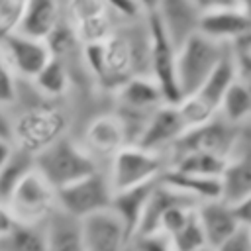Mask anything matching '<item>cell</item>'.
<instances>
[{"mask_svg":"<svg viewBox=\"0 0 251 251\" xmlns=\"http://www.w3.org/2000/svg\"><path fill=\"white\" fill-rule=\"evenodd\" d=\"M33 169L55 188H65L102 167L92 159V155L69 135H63L53 145L43 149L33 157Z\"/></svg>","mask_w":251,"mask_h":251,"instance_id":"1","label":"cell"},{"mask_svg":"<svg viewBox=\"0 0 251 251\" xmlns=\"http://www.w3.org/2000/svg\"><path fill=\"white\" fill-rule=\"evenodd\" d=\"M69 118L57 106H33L12 120L10 141L16 149L35 157L67 135Z\"/></svg>","mask_w":251,"mask_h":251,"instance_id":"2","label":"cell"},{"mask_svg":"<svg viewBox=\"0 0 251 251\" xmlns=\"http://www.w3.org/2000/svg\"><path fill=\"white\" fill-rule=\"evenodd\" d=\"M167 157L145 151L137 145H124L106 165V176L114 192L149 184L167 171Z\"/></svg>","mask_w":251,"mask_h":251,"instance_id":"3","label":"cell"},{"mask_svg":"<svg viewBox=\"0 0 251 251\" xmlns=\"http://www.w3.org/2000/svg\"><path fill=\"white\" fill-rule=\"evenodd\" d=\"M226 47L227 45L196 33L176 49V84L182 98L200 90L216 63L222 59Z\"/></svg>","mask_w":251,"mask_h":251,"instance_id":"4","label":"cell"},{"mask_svg":"<svg viewBox=\"0 0 251 251\" xmlns=\"http://www.w3.org/2000/svg\"><path fill=\"white\" fill-rule=\"evenodd\" d=\"M147 29V73L157 82L167 104H176L182 96L176 84V47L161 27L155 14L145 18Z\"/></svg>","mask_w":251,"mask_h":251,"instance_id":"5","label":"cell"},{"mask_svg":"<svg viewBox=\"0 0 251 251\" xmlns=\"http://www.w3.org/2000/svg\"><path fill=\"white\" fill-rule=\"evenodd\" d=\"M6 206L16 224L43 226L57 210V190L33 169L16 186Z\"/></svg>","mask_w":251,"mask_h":251,"instance_id":"6","label":"cell"},{"mask_svg":"<svg viewBox=\"0 0 251 251\" xmlns=\"http://www.w3.org/2000/svg\"><path fill=\"white\" fill-rule=\"evenodd\" d=\"M114 190L106 176V171L100 169L65 188L57 190V208L75 220H86L94 214L110 210Z\"/></svg>","mask_w":251,"mask_h":251,"instance_id":"7","label":"cell"},{"mask_svg":"<svg viewBox=\"0 0 251 251\" xmlns=\"http://www.w3.org/2000/svg\"><path fill=\"white\" fill-rule=\"evenodd\" d=\"M241 129L243 127L231 126L226 120H222L220 116L212 118L204 126L186 129L180 135V139L165 155L167 157V165H169V159H173V157H176L180 153H190V151L212 153V155H218V157L227 159L229 153L233 151L239 135H241Z\"/></svg>","mask_w":251,"mask_h":251,"instance_id":"8","label":"cell"},{"mask_svg":"<svg viewBox=\"0 0 251 251\" xmlns=\"http://www.w3.org/2000/svg\"><path fill=\"white\" fill-rule=\"evenodd\" d=\"M0 51L10 65L16 78H24L27 82L33 80V76L49 63L51 49L47 41L35 39L24 33H12L0 41Z\"/></svg>","mask_w":251,"mask_h":251,"instance_id":"9","label":"cell"},{"mask_svg":"<svg viewBox=\"0 0 251 251\" xmlns=\"http://www.w3.org/2000/svg\"><path fill=\"white\" fill-rule=\"evenodd\" d=\"M184 131H186V127H184L175 104H163L149 116L135 145L145 151H151V153L167 155L169 149L180 139V135Z\"/></svg>","mask_w":251,"mask_h":251,"instance_id":"10","label":"cell"},{"mask_svg":"<svg viewBox=\"0 0 251 251\" xmlns=\"http://www.w3.org/2000/svg\"><path fill=\"white\" fill-rule=\"evenodd\" d=\"M80 145L92 155L98 165L100 161H110L124 145H127L120 118L116 114H100L92 118L84 127Z\"/></svg>","mask_w":251,"mask_h":251,"instance_id":"11","label":"cell"},{"mask_svg":"<svg viewBox=\"0 0 251 251\" xmlns=\"http://www.w3.org/2000/svg\"><path fill=\"white\" fill-rule=\"evenodd\" d=\"M220 182L222 200L227 204H233L239 198L251 194V137H247L245 129H241L233 151L226 159Z\"/></svg>","mask_w":251,"mask_h":251,"instance_id":"12","label":"cell"},{"mask_svg":"<svg viewBox=\"0 0 251 251\" xmlns=\"http://www.w3.org/2000/svg\"><path fill=\"white\" fill-rule=\"evenodd\" d=\"M155 16L176 49L198 33L202 20V12L192 0H159Z\"/></svg>","mask_w":251,"mask_h":251,"instance_id":"13","label":"cell"},{"mask_svg":"<svg viewBox=\"0 0 251 251\" xmlns=\"http://www.w3.org/2000/svg\"><path fill=\"white\" fill-rule=\"evenodd\" d=\"M84 251H127L129 237L112 210L82 220Z\"/></svg>","mask_w":251,"mask_h":251,"instance_id":"14","label":"cell"},{"mask_svg":"<svg viewBox=\"0 0 251 251\" xmlns=\"http://www.w3.org/2000/svg\"><path fill=\"white\" fill-rule=\"evenodd\" d=\"M102 47H104L102 76L98 82L116 92L127 78H131L135 75L131 45H129L127 35H124L120 29H116L106 41H102Z\"/></svg>","mask_w":251,"mask_h":251,"instance_id":"15","label":"cell"},{"mask_svg":"<svg viewBox=\"0 0 251 251\" xmlns=\"http://www.w3.org/2000/svg\"><path fill=\"white\" fill-rule=\"evenodd\" d=\"M249 31H251V20L245 14H241L237 8L202 14L198 27V33L222 45H233L239 39H243Z\"/></svg>","mask_w":251,"mask_h":251,"instance_id":"16","label":"cell"},{"mask_svg":"<svg viewBox=\"0 0 251 251\" xmlns=\"http://www.w3.org/2000/svg\"><path fill=\"white\" fill-rule=\"evenodd\" d=\"M116 100L120 110H129V112H141V114H151L159 106L167 104L163 98L161 88L151 76L139 75L127 78L118 90H116Z\"/></svg>","mask_w":251,"mask_h":251,"instance_id":"17","label":"cell"},{"mask_svg":"<svg viewBox=\"0 0 251 251\" xmlns=\"http://www.w3.org/2000/svg\"><path fill=\"white\" fill-rule=\"evenodd\" d=\"M196 216H198V222L202 226V231H204V237L210 249H216L220 243H224L231 233L239 229L233 218L231 206L224 202L222 198L198 204Z\"/></svg>","mask_w":251,"mask_h":251,"instance_id":"18","label":"cell"},{"mask_svg":"<svg viewBox=\"0 0 251 251\" xmlns=\"http://www.w3.org/2000/svg\"><path fill=\"white\" fill-rule=\"evenodd\" d=\"M155 184H157V180L149 182V184L135 186V188H127V190H122V192H114V196H112L110 210L122 222V226H124V229H126V233L129 237V243L133 241V237H135V233L139 229V224H141L149 194H151Z\"/></svg>","mask_w":251,"mask_h":251,"instance_id":"19","label":"cell"},{"mask_svg":"<svg viewBox=\"0 0 251 251\" xmlns=\"http://www.w3.org/2000/svg\"><path fill=\"white\" fill-rule=\"evenodd\" d=\"M45 251H84L82 222L67 216L59 208L43 224Z\"/></svg>","mask_w":251,"mask_h":251,"instance_id":"20","label":"cell"},{"mask_svg":"<svg viewBox=\"0 0 251 251\" xmlns=\"http://www.w3.org/2000/svg\"><path fill=\"white\" fill-rule=\"evenodd\" d=\"M61 20H63L61 0H27L20 33L45 41L61 24Z\"/></svg>","mask_w":251,"mask_h":251,"instance_id":"21","label":"cell"},{"mask_svg":"<svg viewBox=\"0 0 251 251\" xmlns=\"http://www.w3.org/2000/svg\"><path fill=\"white\" fill-rule=\"evenodd\" d=\"M161 182L188 196L196 204L222 198V182L216 176H200V175H188V173L167 169L161 175Z\"/></svg>","mask_w":251,"mask_h":251,"instance_id":"22","label":"cell"},{"mask_svg":"<svg viewBox=\"0 0 251 251\" xmlns=\"http://www.w3.org/2000/svg\"><path fill=\"white\" fill-rule=\"evenodd\" d=\"M239 80V73H237V63H235V55L231 45L226 47L222 59L216 63V67L212 69V73L208 75V78L204 80V84L200 86V90L196 92L202 100H206L216 112L218 106L224 98V94L227 92V88Z\"/></svg>","mask_w":251,"mask_h":251,"instance_id":"23","label":"cell"},{"mask_svg":"<svg viewBox=\"0 0 251 251\" xmlns=\"http://www.w3.org/2000/svg\"><path fill=\"white\" fill-rule=\"evenodd\" d=\"M35 92L47 100L63 98L71 88V75L63 59L51 57L49 63L31 80Z\"/></svg>","mask_w":251,"mask_h":251,"instance_id":"24","label":"cell"},{"mask_svg":"<svg viewBox=\"0 0 251 251\" xmlns=\"http://www.w3.org/2000/svg\"><path fill=\"white\" fill-rule=\"evenodd\" d=\"M218 116L237 127L251 122V92L241 80H235L227 88L218 106Z\"/></svg>","mask_w":251,"mask_h":251,"instance_id":"25","label":"cell"},{"mask_svg":"<svg viewBox=\"0 0 251 251\" xmlns=\"http://www.w3.org/2000/svg\"><path fill=\"white\" fill-rule=\"evenodd\" d=\"M226 167V159L212 155V153H202V151H190V153H180L173 159H169V167L178 173H188V175H200V176H222V171Z\"/></svg>","mask_w":251,"mask_h":251,"instance_id":"26","label":"cell"},{"mask_svg":"<svg viewBox=\"0 0 251 251\" xmlns=\"http://www.w3.org/2000/svg\"><path fill=\"white\" fill-rule=\"evenodd\" d=\"M0 251H45L43 226L14 224L0 235Z\"/></svg>","mask_w":251,"mask_h":251,"instance_id":"27","label":"cell"},{"mask_svg":"<svg viewBox=\"0 0 251 251\" xmlns=\"http://www.w3.org/2000/svg\"><path fill=\"white\" fill-rule=\"evenodd\" d=\"M33 171V157L16 149L12 151L10 159L0 167V202L6 204L16 186L22 182V178Z\"/></svg>","mask_w":251,"mask_h":251,"instance_id":"28","label":"cell"},{"mask_svg":"<svg viewBox=\"0 0 251 251\" xmlns=\"http://www.w3.org/2000/svg\"><path fill=\"white\" fill-rule=\"evenodd\" d=\"M182 124L186 129H192V127H198V126H204L208 124L212 118L218 116V112L206 102L202 100L198 94H190V96H184L180 98L176 104H175Z\"/></svg>","mask_w":251,"mask_h":251,"instance_id":"29","label":"cell"},{"mask_svg":"<svg viewBox=\"0 0 251 251\" xmlns=\"http://www.w3.org/2000/svg\"><path fill=\"white\" fill-rule=\"evenodd\" d=\"M167 241L171 243L173 251H200V249L208 247L204 231H202V226H200L198 216H196V208H194L192 216L186 220V224L176 233L167 237Z\"/></svg>","mask_w":251,"mask_h":251,"instance_id":"30","label":"cell"},{"mask_svg":"<svg viewBox=\"0 0 251 251\" xmlns=\"http://www.w3.org/2000/svg\"><path fill=\"white\" fill-rule=\"evenodd\" d=\"M27 0H0V41L20 31Z\"/></svg>","mask_w":251,"mask_h":251,"instance_id":"31","label":"cell"},{"mask_svg":"<svg viewBox=\"0 0 251 251\" xmlns=\"http://www.w3.org/2000/svg\"><path fill=\"white\" fill-rule=\"evenodd\" d=\"M18 98V78L14 76L10 65L0 51V110L12 106Z\"/></svg>","mask_w":251,"mask_h":251,"instance_id":"32","label":"cell"},{"mask_svg":"<svg viewBox=\"0 0 251 251\" xmlns=\"http://www.w3.org/2000/svg\"><path fill=\"white\" fill-rule=\"evenodd\" d=\"M108 12L114 20H124L127 24H137L145 20L147 16L141 12V8L135 4V0H104Z\"/></svg>","mask_w":251,"mask_h":251,"instance_id":"33","label":"cell"},{"mask_svg":"<svg viewBox=\"0 0 251 251\" xmlns=\"http://www.w3.org/2000/svg\"><path fill=\"white\" fill-rule=\"evenodd\" d=\"M214 251H251V229L239 227Z\"/></svg>","mask_w":251,"mask_h":251,"instance_id":"34","label":"cell"},{"mask_svg":"<svg viewBox=\"0 0 251 251\" xmlns=\"http://www.w3.org/2000/svg\"><path fill=\"white\" fill-rule=\"evenodd\" d=\"M133 251H173L171 243L163 235H147V237H137L129 243Z\"/></svg>","mask_w":251,"mask_h":251,"instance_id":"35","label":"cell"},{"mask_svg":"<svg viewBox=\"0 0 251 251\" xmlns=\"http://www.w3.org/2000/svg\"><path fill=\"white\" fill-rule=\"evenodd\" d=\"M229 206H231V212H233V218H235L237 226L245 227V229H251V194L239 198L237 202H233Z\"/></svg>","mask_w":251,"mask_h":251,"instance_id":"36","label":"cell"},{"mask_svg":"<svg viewBox=\"0 0 251 251\" xmlns=\"http://www.w3.org/2000/svg\"><path fill=\"white\" fill-rule=\"evenodd\" d=\"M202 14L216 12V10H227V8H237V0H192Z\"/></svg>","mask_w":251,"mask_h":251,"instance_id":"37","label":"cell"},{"mask_svg":"<svg viewBox=\"0 0 251 251\" xmlns=\"http://www.w3.org/2000/svg\"><path fill=\"white\" fill-rule=\"evenodd\" d=\"M14 224H16V222H14L12 214L8 212V206L0 202V235H2V233H6Z\"/></svg>","mask_w":251,"mask_h":251,"instance_id":"38","label":"cell"},{"mask_svg":"<svg viewBox=\"0 0 251 251\" xmlns=\"http://www.w3.org/2000/svg\"><path fill=\"white\" fill-rule=\"evenodd\" d=\"M12 151H14V145L10 143V139H0V167L10 159Z\"/></svg>","mask_w":251,"mask_h":251,"instance_id":"39","label":"cell"},{"mask_svg":"<svg viewBox=\"0 0 251 251\" xmlns=\"http://www.w3.org/2000/svg\"><path fill=\"white\" fill-rule=\"evenodd\" d=\"M10 129H12V120H8L6 114L0 110V139H10Z\"/></svg>","mask_w":251,"mask_h":251,"instance_id":"40","label":"cell"},{"mask_svg":"<svg viewBox=\"0 0 251 251\" xmlns=\"http://www.w3.org/2000/svg\"><path fill=\"white\" fill-rule=\"evenodd\" d=\"M135 4L141 8V12L145 16H149V14H155V10L159 6V0H135Z\"/></svg>","mask_w":251,"mask_h":251,"instance_id":"41","label":"cell"},{"mask_svg":"<svg viewBox=\"0 0 251 251\" xmlns=\"http://www.w3.org/2000/svg\"><path fill=\"white\" fill-rule=\"evenodd\" d=\"M237 10L251 20V0H237Z\"/></svg>","mask_w":251,"mask_h":251,"instance_id":"42","label":"cell"},{"mask_svg":"<svg viewBox=\"0 0 251 251\" xmlns=\"http://www.w3.org/2000/svg\"><path fill=\"white\" fill-rule=\"evenodd\" d=\"M239 80H241V82H243V84L249 88V92H251V69H249L247 73H243V75L239 76Z\"/></svg>","mask_w":251,"mask_h":251,"instance_id":"43","label":"cell"},{"mask_svg":"<svg viewBox=\"0 0 251 251\" xmlns=\"http://www.w3.org/2000/svg\"><path fill=\"white\" fill-rule=\"evenodd\" d=\"M200 251H214V249H210V247H206V249H200Z\"/></svg>","mask_w":251,"mask_h":251,"instance_id":"44","label":"cell"},{"mask_svg":"<svg viewBox=\"0 0 251 251\" xmlns=\"http://www.w3.org/2000/svg\"><path fill=\"white\" fill-rule=\"evenodd\" d=\"M127 251H133V249H131V247H127Z\"/></svg>","mask_w":251,"mask_h":251,"instance_id":"45","label":"cell"}]
</instances>
